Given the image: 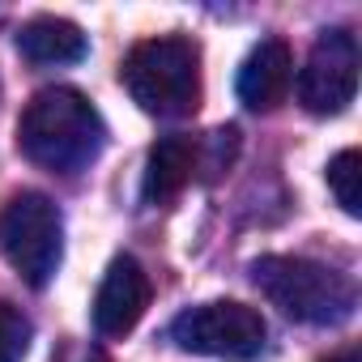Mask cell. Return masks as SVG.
<instances>
[{
  "label": "cell",
  "mask_w": 362,
  "mask_h": 362,
  "mask_svg": "<svg viewBox=\"0 0 362 362\" xmlns=\"http://www.w3.org/2000/svg\"><path fill=\"white\" fill-rule=\"evenodd\" d=\"M107 145V124L94 111V103L69 86H47L39 90L22 119H18V149L52 170V175H77L86 170Z\"/></svg>",
  "instance_id": "obj_1"
},
{
  "label": "cell",
  "mask_w": 362,
  "mask_h": 362,
  "mask_svg": "<svg viewBox=\"0 0 362 362\" xmlns=\"http://www.w3.org/2000/svg\"><path fill=\"white\" fill-rule=\"evenodd\" d=\"M124 90L145 115L184 119L201 107V47L184 35L145 39L124 56Z\"/></svg>",
  "instance_id": "obj_2"
},
{
  "label": "cell",
  "mask_w": 362,
  "mask_h": 362,
  "mask_svg": "<svg viewBox=\"0 0 362 362\" xmlns=\"http://www.w3.org/2000/svg\"><path fill=\"white\" fill-rule=\"evenodd\" d=\"M252 281L290 320L315 324V328H332V324L349 320L358 307L354 281L320 260H307V256H260L252 264Z\"/></svg>",
  "instance_id": "obj_3"
},
{
  "label": "cell",
  "mask_w": 362,
  "mask_h": 362,
  "mask_svg": "<svg viewBox=\"0 0 362 362\" xmlns=\"http://www.w3.org/2000/svg\"><path fill=\"white\" fill-rule=\"evenodd\" d=\"M0 252L18 269V277L35 290L52 286L64 260V218L52 197L18 192L0 214Z\"/></svg>",
  "instance_id": "obj_4"
},
{
  "label": "cell",
  "mask_w": 362,
  "mask_h": 362,
  "mask_svg": "<svg viewBox=\"0 0 362 362\" xmlns=\"http://www.w3.org/2000/svg\"><path fill=\"white\" fill-rule=\"evenodd\" d=\"M166 337L184 354H201V358H218V362H256L264 354L269 328L256 307L218 298V303H197L188 311H179L170 320Z\"/></svg>",
  "instance_id": "obj_5"
},
{
  "label": "cell",
  "mask_w": 362,
  "mask_h": 362,
  "mask_svg": "<svg viewBox=\"0 0 362 362\" xmlns=\"http://www.w3.org/2000/svg\"><path fill=\"white\" fill-rule=\"evenodd\" d=\"M358 94V39L341 26L324 30L298 73V103L311 115H341Z\"/></svg>",
  "instance_id": "obj_6"
},
{
  "label": "cell",
  "mask_w": 362,
  "mask_h": 362,
  "mask_svg": "<svg viewBox=\"0 0 362 362\" xmlns=\"http://www.w3.org/2000/svg\"><path fill=\"white\" fill-rule=\"evenodd\" d=\"M149 307V277L132 256H115L103 273V286L94 294V328L98 337H124L136 328V320Z\"/></svg>",
  "instance_id": "obj_7"
},
{
  "label": "cell",
  "mask_w": 362,
  "mask_h": 362,
  "mask_svg": "<svg viewBox=\"0 0 362 362\" xmlns=\"http://www.w3.org/2000/svg\"><path fill=\"white\" fill-rule=\"evenodd\" d=\"M290 77H294V56L281 39H260L247 60L239 64V103L247 111H273L286 94H290Z\"/></svg>",
  "instance_id": "obj_8"
},
{
  "label": "cell",
  "mask_w": 362,
  "mask_h": 362,
  "mask_svg": "<svg viewBox=\"0 0 362 362\" xmlns=\"http://www.w3.org/2000/svg\"><path fill=\"white\" fill-rule=\"evenodd\" d=\"M197 166H201V145L192 136H162L149 149V162H145V201L149 205L175 201L192 184Z\"/></svg>",
  "instance_id": "obj_9"
},
{
  "label": "cell",
  "mask_w": 362,
  "mask_h": 362,
  "mask_svg": "<svg viewBox=\"0 0 362 362\" xmlns=\"http://www.w3.org/2000/svg\"><path fill=\"white\" fill-rule=\"evenodd\" d=\"M18 52L30 64H77L86 60L90 43L81 35V26H73L69 18H30L18 30Z\"/></svg>",
  "instance_id": "obj_10"
},
{
  "label": "cell",
  "mask_w": 362,
  "mask_h": 362,
  "mask_svg": "<svg viewBox=\"0 0 362 362\" xmlns=\"http://www.w3.org/2000/svg\"><path fill=\"white\" fill-rule=\"evenodd\" d=\"M362 158H358V149H341L332 162H328V188H332V197H337V205L349 214V218H358L362 214Z\"/></svg>",
  "instance_id": "obj_11"
},
{
  "label": "cell",
  "mask_w": 362,
  "mask_h": 362,
  "mask_svg": "<svg viewBox=\"0 0 362 362\" xmlns=\"http://www.w3.org/2000/svg\"><path fill=\"white\" fill-rule=\"evenodd\" d=\"M30 320L22 315V307L0 298V362H22L30 349Z\"/></svg>",
  "instance_id": "obj_12"
},
{
  "label": "cell",
  "mask_w": 362,
  "mask_h": 362,
  "mask_svg": "<svg viewBox=\"0 0 362 362\" xmlns=\"http://www.w3.org/2000/svg\"><path fill=\"white\" fill-rule=\"evenodd\" d=\"M64 362H107L98 349H69V358Z\"/></svg>",
  "instance_id": "obj_13"
},
{
  "label": "cell",
  "mask_w": 362,
  "mask_h": 362,
  "mask_svg": "<svg viewBox=\"0 0 362 362\" xmlns=\"http://www.w3.org/2000/svg\"><path fill=\"white\" fill-rule=\"evenodd\" d=\"M328 362H362V354H358V345H345L341 354H332Z\"/></svg>",
  "instance_id": "obj_14"
}]
</instances>
